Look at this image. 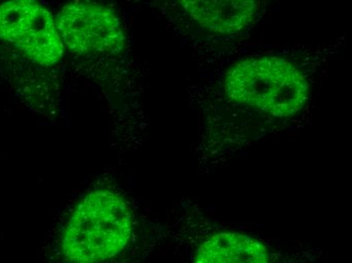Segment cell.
<instances>
[{"mask_svg": "<svg viewBox=\"0 0 352 263\" xmlns=\"http://www.w3.org/2000/svg\"><path fill=\"white\" fill-rule=\"evenodd\" d=\"M132 215L126 201L111 190H94L80 201L62 236L64 258L96 263L117 258L130 242Z\"/></svg>", "mask_w": 352, "mask_h": 263, "instance_id": "cell-1", "label": "cell"}, {"mask_svg": "<svg viewBox=\"0 0 352 263\" xmlns=\"http://www.w3.org/2000/svg\"><path fill=\"white\" fill-rule=\"evenodd\" d=\"M224 87L234 102L280 117L300 112L309 98L306 78L278 57L250 58L235 64Z\"/></svg>", "mask_w": 352, "mask_h": 263, "instance_id": "cell-2", "label": "cell"}, {"mask_svg": "<svg viewBox=\"0 0 352 263\" xmlns=\"http://www.w3.org/2000/svg\"><path fill=\"white\" fill-rule=\"evenodd\" d=\"M0 40L38 65H55L64 45L51 12L36 0H8L0 4Z\"/></svg>", "mask_w": 352, "mask_h": 263, "instance_id": "cell-3", "label": "cell"}, {"mask_svg": "<svg viewBox=\"0 0 352 263\" xmlns=\"http://www.w3.org/2000/svg\"><path fill=\"white\" fill-rule=\"evenodd\" d=\"M56 25L64 47L75 54L116 55L123 51L121 21L100 2H69L60 10Z\"/></svg>", "mask_w": 352, "mask_h": 263, "instance_id": "cell-4", "label": "cell"}, {"mask_svg": "<svg viewBox=\"0 0 352 263\" xmlns=\"http://www.w3.org/2000/svg\"><path fill=\"white\" fill-rule=\"evenodd\" d=\"M201 27L217 34L241 31L256 16L258 0H178Z\"/></svg>", "mask_w": 352, "mask_h": 263, "instance_id": "cell-5", "label": "cell"}, {"mask_svg": "<svg viewBox=\"0 0 352 263\" xmlns=\"http://www.w3.org/2000/svg\"><path fill=\"white\" fill-rule=\"evenodd\" d=\"M267 248L247 235L223 232L210 237L197 249L195 262L199 263H265Z\"/></svg>", "mask_w": 352, "mask_h": 263, "instance_id": "cell-6", "label": "cell"}]
</instances>
